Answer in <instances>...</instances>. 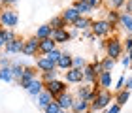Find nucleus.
<instances>
[{
  "instance_id": "f257e3e1",
  "label": "nucleus",
  "mask_w": 132,
  "mask_h": 113,
  "mask_svg": "<svg viewBox=\"0 0 132 113\" xmlns=\"http://www.w3.org/2000/svg\"><path fill=\"white\" fill-rule=\"evenodd\" d=\"M102 47L106 49V57H111L113 60H117V58L123 57V41L119 40L117 36H111V38H106L104 41H102Z\"/></svg>"
},
{
  "instance_id": "f03ea898",
  "label": "nucleus",
  "mask_w": 132,
  "mask_h": 113,
  "mask_svg": "<svg viewBox=\"0 0 132 113\" xmlns=\"http://www.w3.org/2000/svg\"><path fill=\"white\" fill-rule=\"evenodd\" d=\"M111 100H113L111 92L108 91V89H100L98 94L94 96V100L91 102V113H93V111H102V109H106L108 106L111 104Z\"/></svg>"
},
{
  "instance_id": "7ed1b4c3",
  "label": "nucleus",
  "mask_w": 132,
  "mask_h": 113,
  "mask_svg": "<svg viewBox=\"0 0 132 113\" xmlns=\"http://www.w3.org/2000/svg\"><path fill=\"white\" fill-rule=\"evenodd\" d=\"M115 28H117V27H113L110 21H106V19H96V21H93V25H91V32H93L96 38H108L113 30H115Z\"/></svg>"
},
{
  "instance_id": "20e7f679",
  "label": "nucleus",
  "mask_w": 132,
  "mask_h": 113,
  "mask_svg": "<svg viewBox=\"0 0 132 113\" xmlns=\"http://www.w3.org/2000/svg\"><path fill=\"white\" fill-rule=\"evenodd\" d=\"M19 25V13L13 8H4L0 11V27L4 28H15Z\"/></svg>"
},
{
  "instance_id": "39448f33",
  "label": "nucleus",
  "mask_w": 132,
  "mask_h": 113,
  "mask_svg": "<svg viewBox=\"0 0 132 113\" xmlns=\"http://www.w3.org/2000/svg\"><path fill=\"white\" fill-rule=\"evenodd\" d=\"M102 72L100 64L96 66V64L93 62H87V66L83 68V83H87V85H94V83L98 81V74Z\"/></svg>"
},
{
  "instance_id": "423d86ee",
  "label": "nucleus",
  "mask_w": 132,
  "mask_h": 113,
  "mask_svg": "<svg viewBox=\"0 0 132 113\" xmlns=\"http://www.w3.org/2000/svg\"><path fill=\"white\" fill-rule=\"evenodd\" d=\"M23 55H25V57H36V55H40V40L36 36H30V38L25 40Z\"/></svg>"
},
{
  "instance_id": "0eeeda50",
  "label": "nucleus",
  "mask_w": 132,
  "mask_h": 113,
  "mask_svg": "<svg viewBox=\"0 0 132 113\" xmlns=\"http://www.w3.org/2000/svg\"><path fill=\"white\" fill-rule=\"evenodd\" d=\"M23 47H25V40L15 36L13 40H10L4 45V53L6 55H19V53H23Z\"/></svg>"
},
{
  "instance_id": "6e6552de",
  "label": "nucleus",
  "mask_w": 132,
  "mask_h": 113,
  "mask_svg": "<svg viewBox=\"0 0 132 113\" xmlns=\"http://www.w3.org/2000/svg\"><path fill=\"white\" fill-rule=\"evenodd\" d=\"M36 70H38L36 66H25V72H23L21 79L17 81V83H19V87H21V89H25V91H27V87L30 85V83H32V81L36 79V77H38V72H36Z\"/></svg>"
},
{
  "instance_id": "1a4fd4ad",
  "label": "nucleus",
  "mask_w": 132,
  "mask_h": 113,
  "mask_svg": "<svg viewBox=\"0 0 132 113\" xmlns=\"http://www.w3.org/2000/svg\"><path fill=\"white\" fill-rule=\"evenodd\" d=\"M44 87H45V91H49L55 98L59 96V94H62V92L68 91L66 81H62V79H53V81H49V83H44Z\"/></svg>"
},
{
  "instance_id": "9d476101",
  "label": "nucleus",
  "mask_w": 132,
  "mask_h": 113,
  "mask_svg": "<svg viewBox=\"0 0 132 113\" xmlns=\"http://www.w3.org/2000/svg\"><path fill=\"white\" fill-rule=\"evenodd\" d=\"M64 81L70 85H81L83 83V70L81 68H70L64 72Z\"/></svg>"
},
{
  "instance_id": "9b49d317",
  "label": "nucleus",
  "mask_w": 132,
  "mask_h": 113,
  "mask_svg": "<svg viewBox=\"0 0 132 113\" xmlns=\"http://www.w3.org/2000/svg\"><path fill=\"white\" fill-rule=\"evenodd\" d=\"M74 100H76V96L72 92H62V94H59V96L55 98V102L59 104V108L61 109H66V111H70L72 109V104H74Z\"/></svg>"
},
{
  "instance_id": "f8f14e48",
  "label": "nucleus",
  "mask_w": 132,
  "mask_h": 113,
  "mask_svg": "<svg viewBox=\"0 0 132 113\" xmlns=\"http://www.w3.org/2000/svg\"><path fill=\"white\" fill-rule=\"evenodd\" d=\"M36 68H38V72H51V70H57V64L45 55H40L36 58Z\"/></svg>"
},
{
  "instance_id": "ddd939ff",
  "label": "nucleus",
  "mask_w": 132,
  "mask_h": 113,
  "mask_svg": "<svg viewBox=\"0 0 132 113\" xmlns=\"http://www.w3.org/2000/svg\"><path fill=\"white\" fill-rule=\"evenodd\" d=\"M51 38L55 40L57 45H62V44H66V41L72 40L68 28H55V30H53V34H51Z\"/></svg>"
},
{
  "instance_id": "4468645a",
  "label": "nucleus",
  "mask_w": 132,
  "mask_h": 113,
  "mask_svg": "<svg viewBox=\"0 0 132 113\" xmlns=\"http://www.w3.org/2000/svg\"><path fill=\"white\" fill-rule=\"evenodd\" d=\"M72 113H91V102L87 100H81V98H76L74 104H72Z\"/></svg>"
},
{
  "instance_id": "2eb2a0df",
  "label": "nucleus",
  "mask_w": 132,
  "mask_h": 113,
  "mask_svg": "<svg viewBox=\"0 0 132 113\" xmlns=\"http://www.w3.org/2000/svg\"><path fill=\"white\" fill-rule=\"evenodd\" d=\"M91 25H93L91 17H89V15H81L79 19L72 25V28H76V30H79V32H85V30H91Z\"/></svg>"
},
{
  "instance_id": "dca6fc26",
  "label": "nucleus",
  "mask_w": 132,
  "mask_h": 113,
  "mask_svg": "<svg viewBox=\"0 0 132 113\" xmlns=\"http://www.w3.org/2000/svg\"><path fill=\"white\" fill-rule=\"evenodd\" d=\"M61 15H62V19L66 21V25H74V23H76V21H77V19L81 17V15H79V11H77V10L74 8V6L66 8V10L62 11Z\"/></svg>"
},
{
  "instance_id": "f3484780",
  "label": "nucleus",
  "mask_w": 132,
  "mask_h": 113,
  "mask_svg": "<svg viewBox=\"0 0 132 113\" xmlns=\"http://www.w3.org/2000/svg\"><path fill=\"white\" fill-rule=\"evenodd\" d=\"M119 27H121L127 34L132 36V15L127 13V11H121V15H119Z\"/></svg>"
},
{
  "instance_id": "a211bd4d",
  "label": "nucleus",
  "mask_w": 132,
  "mask_h": 113,
  "mask_svg": "<svg viewBox=\"0 0 132 113\" xmlns=\"http://www.w3.org/2000/svg\"><path fill=\"white\" fill-rule=\"evenodd\" d=\"M53 100H55V96H53L49 91H45V89H44V91H42L38 96H36V106H38L40 109H44L47 104H51V102H53Z\"/></svg>"
},
{
  "instance_id": "6ab92c4d",
  "label": "nucleus",
  "mask_w": 132,
  "mask_h": 113,
  "mask_svg": "<svg viewBox=\"0 0 132 113\" xmlns=\"http://www.w3.org/2000/svg\"><path fill=\"white\" fill-rule=\"evenodd\" d=\"M72 58H74V57H72L68 51H62V55L59 57V60H57V68L59 70H64V72H66V70H70L72 68Z\"/></svg>"
},
{
  "instance_id": "aec40b11",
  "label": "nucleus",
  "mask_w": 132,
  "mask_h": 113,
  "mask_svg": "<svg viewBox=\"0 0 132 113\" xmlns=\"http://www.w3.org/2000/svg\"><path fill=\"white\" fill-rule=\"evenodd\" d=\"M44 89H45V87H44V81H42L40 77H36V79L30 83V85L27 87V92L30 94L32 98H36V96H38V94H40L42 91H44Z\"/></svg>"
},
{
  "instance_id": "412c9836",
  "label": "nucleus",
  "mask_w": 132,
  "mask_h": 113,
  "mask_svg": "<svg viewBox=\"0 0 132 113\" xmlns=\"http://www.w3.org/2000/svg\"><path fill=\"white\" fill-rule=\"evenodd\" d=\"M57 44L53 38H45V40H40V55H47V53H51L53 49H57Z\"/></svg>"
},
{
  "instance_id": "4be33fe9",
  "label": "nucleus",
  "mask_w": 132,
  "mask_h": 113,
  "mask_svg": "<svg viewBox=\"0 0 132 113\" xmlns=\"http://www.w3.org/2000/svg\"><path fill=\"white\" fill-rule=\"evenodd\" d=\"M98 87L100 89H108V91H110L111 89V72H104V70H102V72L98 74Z\"/></svg>"
},
{
  "instance_id": "5701e85b",
  "label": "nucleus",
  "mask_w": 132,
  "mask_h": 113,
  "mask_svg": "<svg viewBox=\"0 0 132 113\" xmlns=\"http://www.w3.org/2000/svg\"><path fill=\"white\" fill-rule=\"evenodd\" d=\"M72 6H74L77 11H79V15H89V13H93V11H94L91 6H89L87 0H76V2L72 4Z\"/></svg>"
},
{
  "instance_id": "b1692460",
  "label": "nucleus",
  "mask_w": 132,
  "mask_h": 113,
  "mask_svg": "<svg viewBox=\"0 0 132 113\" xmlns=\"http://www.w3.org/2000/svg\"><path fill=\"white\" fill-rule=\"evenodd\" d=\"M128 98H130V91H127V89H121V91H115L113 102H115V104H119V106L123 108V106L128 102Z\"/></svg>"
},
{
  "instance_id": "393cba45",
  "label": "nucleus",
  "mask_w": 132,
  "mask_h": 113,
  "mask_svg": "<svg viewBox=\"0 0 132 113\" xmlns=\"http://www.w3.org/2000/svg\"><path fill=\"white\" fill-rule=\"evenodd\" d=\"M51 34H53V28L49 25H42L36 28V34L34 36L38 38V40H45V38H51Z\"/></svg>"
},
{
  "instance_id": "a878e982",
  "label": "nucleus",
  "mask_w": 132,
  "mask_h": 113,
  "mask_svg": "<svg viewBox=\"0 0 132 113\" xmlns=\"http://www.w3.org/2000/svg\"><path fill=\"white\" fill-rule=\"evenodd\" d=\"M23 72H25V64H23L21 60L11 62V74H13V79H15V81H19V79H21Z\"/></svg>"
},
{
  "instance_id": "bb28decb",
  "label": "nucleus",
  "mask_w": 132,
  "mask_h": 113,
  "mask_svg": "<svg viewBox=\"0 0 132 113\" xmlns=\"http://www.w3.org/2000/svg\"><path fill=\"white\" fill-rule=\"evenodd\" d=\"M119 15H121L119 10H108L106 11V21H110L113 27H119Z\"/></svg>"
},
{
  "instance_id": "cd10ccee",
  "label": "nucleus",
  "mask_w": 132,
  "mask_h": 113,
  "mask_svg": "<svg viewBox=\"0 0 132 113\" xmlns=\"http://www.w3.org/2000/svg\"><path fill=\"white\" fill-rule=\"evenodd\" d=\"M47 25H49L53 30H55V28H66L68 25H66V21L62 19V15H55V17H51V21L47 23Z\"/></svg>"
},
{
  "instance_id": "c85d7f7f",
  "label": "nucleus",
  "mask_w": 132,
  "mask_h": 113,
  "mask_svg": "<svg viewBox=\"0 0 132 113\" xmlns=\"http://www.w3.org/2000/svg\"><path fill=\"white\" fill-rule=\"evenodd\" d=\"M0 81H6V83L15 81V79H13V74H11V66L0 68Z\"/></svg>"
},
{
  "instance_id": "c756f323",
  "label": "nucleus",
  "mask_w": 132,
  "mask_h": 113,
  "mask_svg": "<svg viewBox=\"0 0 132 113\" xmlns=\"http://www.w3.org/2000/svg\"><path fill=\"white\" fill-rule=\"evenodd\" d=\"M38 77H40L44 83H49V81H53V79H59V72H57V70H51V72H40Z\"/></svg>"
},
{
  "instance_id": "7c9ffc66",
  "label": "nucleus",
  "mask_w": 132,
  "mask_h": 113,
  "mask_svg": "<svg viewBox=\"0 0 132 113\" xmlns=\"http://www.w3.org/2000/svg\"><path fill=\"white\" fill-rule=\"evenodd\" d=\"M113 66H115V60H113L111 57H104V58L100 60V68L104 70V72H111Z\"/></svg>"
},
{
  "instance_id": "2f4dec72",
  "label": "nucleus",
  "mask_w": 132,
  "mask_h": 113,
  "mask_svg": "<svg viewBox=\"0 0 132 113\" xmlns=\"http://www.w3.org/2000/svg\"><path fill=\"white\" fill-rule=\"evenodd\" d=\"M87 66V60H85V57H74V58H72V68H85Z\"/></svg>"
},
{
  "instance_id": "473e14b6",
  "label": "nucleus",
  "mask_w": 132,
  "mask_h": 113,
  "mask_svg": "<svg viewBox=\"0 0 132 113\" xmlns=\"http://www.w3.org/2000/svg\"><path fill=\"white\" fill-rule=\"evenodd\" d=\"M61 55H62V49H61V47H57V49H53L51 53H47L45 57H47V58H51V60L57 64V60H59V57H61Z\"/></svg>"
},
{
  "instance_id": "72a5a7b5",
  "label": "nucleus",
  "mask_w": 132,
  "mask_h": 113,
  "mask_svg": "<svg viewBox=\"0 0 132 113\" xmlns=\"http://www.w3.org/2000/svg\"><path fill=\"white\" fill-rule=\"evenodd\" d=\"M61 111V108H59V104L55 102V100H53L51 104H47L45 108H44V113H59Z\"/></svg>"
},
{
  "instance_id": "f704fd0d",
  "label": "nucleus",
  "mask_w": 132,
  "mask_h": 113,
  "mask_svg": "<svg viewBox=\"0 0 132 113\" xmlns=\"http://www.w3.org/2000/svg\"><path fill=\"white\" fill-rule=\"evenodd\" d=\"M125 2L127 0H108V6H110V10H121Z\"/></svg>"
},
{
  "instance_id": "c9c22d12",
  "label": "nucleus",
  "mask_w": 132,
  "mask_h": 113,
  "mask_svg": "<svg viewBox=\"0 0 132 113\" xmlns=\"http://www.w3.org/2000/svg\"><path fill=\"white\" fill-rule=\"evenodd\" d=\"M119 111H121V106L115 104V102L110 104V106H108V108L104 109V113H119Z\"/></svg>"
},
{
  "instance_id": "e433bc0d",
  "label": "nucleus",
  "mask_w": 132,
  "mask_h": 113,
  "mask_svg": "<svg viewBox=\"0 0 132 113\" xmlns=\"http://www.w3.org/2000/svg\"><path fill=\"white\" fill-rule=\"evenodd\" d=\"M121 64H123L125 68H132V60H130V57H128V55L121 57Z\"/></svg>"
},
{
  "instance_id": "4c0bfd02",
  "label": "nucleus",
  "mask_w": 132,
  "mask_h": 113,
  "mask_svg": "<svg viewBox=\"0 0 132 113\" xmlns=\"http://www.w3.org/2000/svg\"><path fill=\"white\" fill-rule=\"evenodd\" d=\"M123 47H125L127 51H130V49H132V36H130V34H127V40L123 41Z\"/></svg>"
},
{
  "instance_id": "58836bf2",
  "label": "nucleus",
  "mask_w": 132,
  "mask_h": 113,
  "mask_svg": "<svg viewBox=\"0 0 132 113\" xmlns=\"http://www.w3.org/2000/svg\"><path fill=\"white\" fill-rule=\"evenodd\" d=\"M113 89H115V91H121V89H125V75H121V77L117 79V83H115V87H113Z\"/></svg>"
},
{
  "instance_id": "ea45409f",
  "label": "nucleus",
  "mask_w": 132,
  "mask_h": 113,
  "mask_svg": "<svg viewBox=\"0 0 132 113\" xmlns=\"http://www.w3.org/2000/svg\"><path fill=\"white\" fill-rule=\"evenodd\" d=\"M6 66H11V60H10V58L4 55L2 58H0V68H6Z\"/></svg>"
},
{
  "instance_id": "a19ab883",
  "label": "nucleus",
  "mask_w": 132,
  "mask_h": 113,
  "mask_svg": "<svg viewBox=\"0 0 132 113\" xmlns=\"http://www.w3.org/2000/svg\"><path fill=\"white\" fill-rule=\"evenodd\" d=\"M123 10L127 11V13H130V15H132V0H127V2H125Z\"/></svg>"
},
{
  "instance_id": "79ce46f5",
  "label": "nucleus",
  "mask_w": 132,
  "mask_h": 113,
  "mask_svg": "<svg viewBox=\"0 0 132 113\" xmlns=\"http://www.w3.org/2000/svg\"><path fill=\"white\" fill-rule=\"evenodd\" d=\"M89 2V6H91L93 10H96V8H100V4H102V0H87Z\"/></svg>"
},
{
  "instance_id": "37998d69",
  "label": "nucleus",
  "mask_w": 132,
  "mask_h": 113,
  "mask_svg": "<svg viewBox=\"0 0 132 113\" xmlns=\"http://www.w3.org/2000/svg\"><path fill=\"white\" fill-rule=\"evenodd\" d=\"M15 2H17V0H0V4H2L4 8H11Z\"/></svg>"
},
{
  "instance_id": "c03bdc74",
  "label": "nucleus",
  "mask_w": 132,
  "mask_h": 113,
  "mask_svg": "<svg viewBox=\"0 0 132 113\" xmlns=\"http://www.w3.org/2000/svg\"><path fill=\"white\" fill-rule=\"evenodd\" d=\"M83 38H85V40H96V36H94L91 30H85V32H83Z\"/></svg>"
},
{
  "instance_id": "a18cd8bd",
  "label": "nucleus",
  "mask_w": 132,
  "mask_h": 113,
  "mask_svg": "<svg viewBox=\"0 0 132 113\" xmlns=\"http://www.w3.org/2000/svg\"><path fill=\"white\" fill-rule=\"evenodd\" d=\"M77 36H79V30H76V28H72V30H70V38L74 40V38H77Z\"/></svg>"
},
{
  "instance_id": "49530a36",
  "label": "nucleus",
  "mask_w": 132,
  "mask_h": 113,
  "mask_svg": "<svg viewBox=\"0 0 132 113\" xmlns=\"http://www.w3.org/2000/svg\"><path fill=\"white\" fill-rule=\"evenodd\" d=\"M125 89H127V91H132V77L127 79V87H125Z\"/></svg>"
},
{
  "instance_id": "de8ad7c7",
  "label": "nucleus",
  "mask_w": 132,
  "mask_h": 113,
  "mask_svg": "<svg viewBox=\"0 0 132 113\" xmlns=\"http://www.w3.org/2000/svg\"><path fill=\"white\" fill-rule=\"evenodd\" d=\"M4 45H6V41H2V40H0V49H4Z\"/></svg>"
},
{
  "instance_id": "09e8293b",
  "label": "nucleus",
  "mask_w": 132,
  "mask_h": 113,
  "mask_svg": "<svg viewBox=\"0 0 132 113\" xmlns=\"http://www.w3.org/2000/svg\"><path fill=\"white\" fill-rule=\"evenodd\" d=\"M127 55L130 57V60H132V49H130V51H127Z\"/></svg>"
},
{
  "instance_id": "8fccbe9b",
  "label": "nucleus",
  "mask_w": 132,
  "mask_h": 113,
  "mask_svg": "<svg viewBox=\"0 0 132 113\" xmlns=\"http://www.w3.org/2000/svg\"><path fill=\"white\" fill-rule=\"evenodd\" d=\"M59 113H70V111H66V109H61V111H59Z\"/></svg>"
},
{
  "instance_id": "3c124183",
  "label": "nucleus",
  "mask_w": 132,
  "mask_h": 113,
  "mask_svg": "<svg viewBox=\"0 0 132 113\" xmlns=\"http://www.w3.org/2000/svg\"><path fill=\"white\" fill-rule=\"evenodd\" d=\"M0 11H2V8H0Z\"/></svg>"
}]
</instances>
